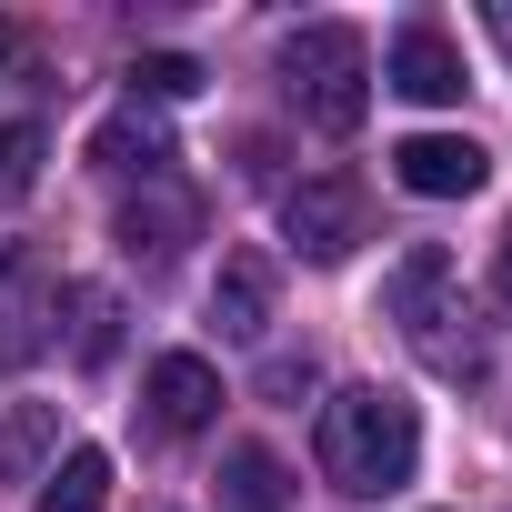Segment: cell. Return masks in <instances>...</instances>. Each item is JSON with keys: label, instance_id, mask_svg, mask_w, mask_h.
I'll list each match as a JSON object with an SVG mask.
<instances>
[{"label": "cell", "instance_id": "obj_10", "mask_svg": "<svg viewBox=\"0 0 512 512\" xmlns=\"http://www.w3.org/2000/svg\"><path fill=\"white\" fill-rule=\"evenodd\" d=\"M221 502H231V512H292V472H282V452L231 442V452H221Z\"/></svg>", "mask_w": 512, "mask_h": 512}, {"label": "cell", "instance_id": "obj_19", "mask_svg": "<svg viewBox=\"0 0 512 512\" xmlns=\"http://www.w3.org/2000/svg\"><path fill=\"white\" fill-rule=\"evenodd\" d=\"M0 51H11V31H0Z\"/></svg>", "mask_w": 512, "mask_h": 512}, {"label": "cell", "instance_id": "obj_14", "mask_svg": "<svg viewBox=\"0 0 512 512\" xmlns=\"http://www.w3.org/2000/svg\"><path fill=\"white\" fill-rule=\"evenodd\" d=\"M41 181V121H0V201H21Z\"/></svg>", "mask_w": 512, "mask_h": 512}, {"label": "cell", "instance_id": "obj_18", "mask_svg": "<svg viewBox=\"0 0 512 512\" xmlns=\"http://www.w3.org/2000/svg\"><path fill=\"white\" fill-rule=\"evenodd\" d=\"M492 302L512 312V231H502V251H492Z\"/></svg>", "mask_w": 512, "mask_h": 512}, {"label": "cell", "instance_id": "obj_15", "mask_svg": "<svg viewBox=\"0 0 512 512\" xmlns=\"http://www.w3.org/2000/svg\"><path fill=\"white\" fill-rule=\"evenodd\" d=\"M131 91H151V101H181V91H201V71H191L181 51H151V61H131Z\"/></svg>", "mask_w": 512, "mask_h": 512}, {"label": "cell", "instance_id": "obj_6", "mask_svg": "<svg viewBox=\"0 0 512 512\" xmlns=\"http://www.w3.org/2000/svg\"><path fill=\"white\" fill-rule=\"evenodd\" d=\"M41 342H51V282L21 241H0V372L41 362Z\"/></svg>", "mask_w": 512, "mask_h": 512}, {"label": "cell", "instance_id": "obj_7", "mask_svg": "<svg viewBox=\"0 0 512 512\" xmlns=\"http://www.w3.org/2000/svg\"><path fill=\"white\" fill-rule=\"evenodd\" d=\"M282 231H292L302 262H342L362 241V191L352 181H302V191H282Z\"/></svg>", "mask_w": 512, "mask_h": 512}, {"label": "cell", "instance_id": "obj_9", "mask_svg": "<svg viewBox=\"0 0 512 512\" xmlns=\"http://www.w3.org/2000/svg\"><path fill=\"white\" fill-rule=\"evenodd\" d=\"M211 322H221V342H262V332H272V272H262V262H221Z\"/></svg>", "mask_w": 512, "mask_h": 512}, {"label": "cell", "instance_id": "obj_2", "mask_svg": "<svg viewBox=\"0 0 512 512\" xmlns=\"http://www.w3.org/2000/svg\"><path fill=\"white\" fill-rule=\"evenodd\" d=\"M282 81H292V111L312 131H362V111H372V41L352 21H302L282 41Z\"/></svg>", "mask_w": 512, "mask_h": 512}, {"label": "cell", "instance_id": "obj_4", "mask_svg": "<svg viewBox=\"0 0 512 512\" xmlns=\"http://www.w3.org/2000/svg\"><path fill=\"white\" fill-rule=\"evenodd\" d=\"M392 181L422 191V201H472L492 181V151L462 141V131H412V141H392Z\"/></svg>", "mask_w": 512, "mask_h": 512}, {"label": "cell", "instance_id": "obj_1", "mask_svg": "<svg viewBox=\"0 0 512 512\" xmlns=\"http://www.w3.org/2000/svg\"><path fill=\"white\" fill-rule=\"evenodd\" d=\"M312 452H322V482H332V492L382 502V492H402L412 462H422V412H412L402 392H382V382H352V392L322 402Z\"/></svg>", "mask_w": 512, "mask_h": 512}, {"label": "cell", "instance_id": "obj_11", "mask_svg": "<svg viewBox=\"0 0 512 512\" xmlns=\"http://www.w3.org/2000/svg\"><path fill=\"white\" fill-rule=\"evenodd\" d=\"M41 512H111V452L71 442V452L41 472Z\"/></svg>", "mask_w": 512, "mask_h": 512}, {"label": "cell", "instance_id": "obj_17", "mask_svg": "<svg viewBox=\"0 0 512 512\" xmlns=\"http://www.w3.org/2000/svg\"><path fill=\"white\" fill-rule=\"evenodd\" d=\"M71 312H81V362H111V292H71Z\"/></svg>", "mask_w": 512, "mask_h": 512}, {"label": "cell", "instance_id": "obj_16", "mask_svg": "<svg viewBox=\"0 0 512 512\" xmlns=\"http://www.w3.org/2000/svg\"><path fill=\"white\" fill-rule=\"evenodd\" d=\"M41 442H51V412H11V422H0V472H31Z\"/></svg>", "mask_w": 512, "mask_h": 512}, {"label": "cell", "instance_id": "obj_8", "mask_svg": "<svg viewBox=\"0 0 512 512\" xmlns=\"http://www.w3.org/2000/svg\"><path fill=\"white\" fill-rule=\"evenodd\" d=\"M141 402H151V422H161V432H201V422L221 412V372H211L201 352H161V362H151V382H141Z\"/></svg>", "mask_w": 512, "mask_h": 512}, {"label": "cell", "instance_id": "obj_5", "mask_svg": "<svg viewBox=\"0 0 512 512\" xmlns=\"http://www.w3.org/2000/svg\"><path fill=\"white\" fill-rule=\"evenodd\" d=\"M442 292H452V251H442V241H412V251H402V272L382 282V312H392L432 362H452V352H442V322H452Z\"/></svg>", "mask_w": 512, "mask_h": 512}, {"label": "cell", "instance_id": "obj_3", "mask_svg": "<svg viewBox=\"0 0 512 512\" xmlns=\"http://www.w3.org/2000/svg\"><path fill=\"white\" fill-rule=\"evenodd\" d=\"M382 81H392L402 101H422V111H442V101H462V91H472V71H462V51H452V31H442V21H402V31H392V51H382Z\"/></svg>", "mask_w": 512, "mask_h": 512}, {"label": "cell", "instance_id": "obj_12", "mask_svg": "<svg viewBox=\"0 0 512 512\" xmlns=\"http://www.w3.org/2000/svg\"><path fill=\"white\" fill-rule=\"evenodd\" d=\"M91 161H101V171H141V181H161L171 141H161L141 111H121V121H101V131H91Z\"/></svg>", "mask_w": 512, "mask_h": 512}, {"label": "cell", "instance_id": "obj_13", "mask_svg": "<svg viewBox=\"0 0 512 512\" xmlns=\"http://www.w3.org/2000/svg\"><path fill=\"white\" fill-rule=\"evenodd\" d=\"M181 231H191V201H181V191H161L151 211H141V201L121 211V251H151V262H161V251H171Z\"/></svg>", "mask_w": 512, "mask_h": 512}]
</instances>
